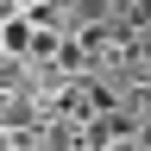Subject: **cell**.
Masks as SVG:
<instances>
[{"mask_svg": "<svg viewBox=\"0 0 151 151\" xmlns=\"http://www.w3.org/2000/svg\"><path fill=\"white\" fill-rule=\"evenodd\" d=\"M94 151H145V139H139V132H120V139H101Z\"/></svg>", "mask_w": 151, "mask_h": 151, "instance_id": "1", "label": "cell"}]
</instances>
